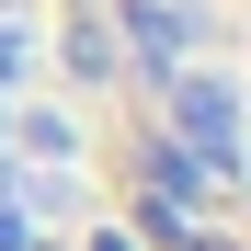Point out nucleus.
<instances>
[{"mask_svg":"<svg viewBox=\"0 0 251 251\" xmlns=\"http://www.w3.org/2000/svg\"><path fill=\"white\" fill-rule=\"evenodd\" d=\"M183 126H194V137L228 160V103H217V80H183Z\"/></svg>","mask_w":251,"mask_h":251,"instance_id":"nucleus-1","label":"nucleus"}]
</instances>
